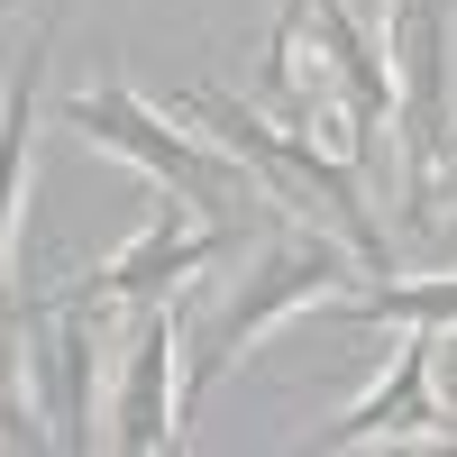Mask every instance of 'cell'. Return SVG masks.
<instances>
[{
    "label": "cell",
    "instance_id": "obj_1",
    "mask_svg": "<svg viewBox=\"0 0 457 457\" xmlns=\"http://www.w3.org/2000/svg\"><path fill=\"white\" fill-rule=\"evenodd\" d=\"M193 120H211V137L238 156L256 183H265V202H284V211H320L338 238L357 247V265H375V275H394V247H385V220L366 211V174L357 165H329L312 156V137H293V129H265L256 110H238L228 92H193L183 101Z\"/></svg>",
    "mask_w": 457,
    "mask_h": 457
},
{
    "label": "cell",
    "instance_id": "obj_2",
    "mask_svg": "<svg viewBox=\"0 0 457 457\" xmlns=\"http://www.w3.org/2000/svg\"><path fill=\"white\" fill-rule=\"evenodd\" d=\"M394 120H403V193L411 220H439L457 165V0H394Z\"/></svg>",
    "mask_w": 457,
    "mask_h": 457
},
{
    "label": "cell",
    "instance_id": "obj_3",
    "mask_svg": "<svg viewBox=\"0 0 457 457\" xmlns=\"http://www.w3.org/2000/svg\"><path fill=\"white\" fill-rule=\"evenodd\" d=\"M348 256H357V247H338V238H275V247H265L256 275H238V293L211 312L202 348L183 357V411H193L228 366H247V348H256L284 312H302V302H348Z\"/></svg>",
    "mask_w": 457,
    "mask_h": 457
},
{
    "label": "cell",
    "instance_id": "obj_4",
    "mask_svg": "<svg viewBox=\"0 0 457 457\" xmlns=\"http://www.w3.org/2000/svg\"><path fill=\"white\" fill-rule=\"evenodd\" d=\"M64 110H73V129H83L92 146L129 156L137 174H156L165 193H183L193 211H228V202H247V193H256V174L228 156V146H193L183 129H165L156 110H146V101L120 83V73H92V83L73 92Z\"/></svg>",
    "mask_w": 457,
    "mask_h": 457
},
{
    "label": "cell",
    "instance_id": "obj_5",
    "mask_svg": "<svg viewBox=\"0 0 457 457\" xmlns=\"http://www.w3.org/2000/svg\"><path fill=\"white\" fill-rule=\"evenodd\" d=\"M430 357H439V329H403V357H394V375L375 385L348 421H329L312 448L320 457H338V448H403V439H430V448H457V421L439 411V394H430Z\"/></svg>",
    "mask_w": 457,
    "mask_h": 457
},
{
    "label": "cell",
    "instance_id": "obj_6",
    "mask_svg": "<svg viewBox=\"0 0 457 457\" xmlns=\"http://www.w3.org/2000/svg\"><path fill=\"white\" fill-rule=\"evenodd\" d=\"M174 348H183V302L165 312H137V338H129V366H120V403H110V439L129 457L146 448H174Z\"/></svg>",
    "mask_w": 457,
    "mask_h": 457
},
{
    "label": "cell",
    "instance_id": "obj_7",
    "mask_svg": "<svg viewBox=\"0 0 457 457\" xmlns=\"http://www.w3.org/2000/svg\"><path fill=\"white\" fill-rule=\"evenodd\" d=\"M228 247H238V228H220V220H202V228H193L183 211H165V220L146 228L129 256H110L101 275L73 293V302H92V312H101V302H156L174 275H202V265H211V256H228Z\"/></svg>",
    "mask_w": 457,
    "mask_h": 457
},
{
    "label": "cell",
    "instance_id": "obj_8",
    "mask_svg": "<svg viewBox=\"0 0 457 457\" xmlns=\"http://www.w3.org/2000/svg\"><path fill=\"white\" fill-rule=\"evenodd\" d=\"M312 28H320V46H329L338 92H348V165L366 174L375 165V129L394 120V55H375V37L357 28L348 0H312Z\"/></svg>",
    "mask_w": 457,
    "mask_h": 457
},
{
    "label": "cell",
    "instance_id": "obj_9",
    "mask_svg": "<svg viewBox=\"0 0 457 457\" xmlns=\"http://www.w3.org/2000/svg\"><path fill=\"white\" fill-rule=\"evenodd\" d=\"M46 421H55V448H92V302H64L46 348Z\"/></svg>",
    "mask_w": 457,
    "mask_h": 457
},
{
    "label": "cell",
    "instance_id": "obj_10",
    "mask_svg": "<svg viewBox=\"0 0 457 457\" xmlns=\"http://www.w3.org/2000/svg\"><path fill=\"white\" fill-rule=\"evenodd\" d=\"M46 37H55V19H37V37L19 46L10 92H0V293H10V220H19V183H28V129H37V83H46Z\"/></svg>",
    "mask_w": 457,
    "mask_h": 457
},
{
    "label": "cell",
    "instance_id": "obj_11",
    "mask_svg": "<svg viewBox=\"0 0 457 457\" xmlns=\"http://www.w3.org/2000/svg\"><path fill=\"white\" fill-rule=\"evenodd\" d=\"M357 320H403V329H457V275H421V284H366L348 293Z\"/></svg>",
    "mask_w": 457,
    "mask_h": 457
},
{
    "label": "cell",
    "instance_id": "obj_12",
    "mask_svg": "<svg viewBox=\"0 0 457 457\" xmlns=\"http://www.w3.org/2000/svg\"><path fill=\"white\" fill-rule=\"evenodd\" d=\"M19 329H28V312H19V284L0 293V448H55V430H37V411L19 403Z\"/></svg>",
    "mask_w": 457,
    "mask_h": 457
},
{
    "label": "cell",
    "instance_id": "obj_13",
    "mask_svg": "<svg viewBox=\"0 0 457 457\" xmlns=\"http://www.w3.org/2000/svg\"><path fill=\"white\" fill-rule=\"evenodd\" d=\"M302 19H312V0H275V28H265V92L293 83V37H302Z\"/></svg>",
    "mask_w": 457,
    "mask_h": 457
},
{
    "label": "cell",
    "instance_id": "obj_14",
    "mask_svg": "<svg viewBox=\"0 0 457 457\" xmlns=\"http://www.w3.org/2000/svg\"><path fill=\"white\" fill-rule=\"evenodd\" d=\"M357 10H385V0H357Z\"/></svg>",
    "mask_w": 457,
    "mask_h": 457
},
{
    "label": "cell",
    "instance_id": "obj_15",
    "mask_svg": "<svg viewBox=\"0 0 457 457\" xmlns=\"http://www.w3.org/2000/svg\"><path fill=\"white\" fill-rule=\"evenodd\" d=\"M0 10H10V0H0Z\"/></svg>",
    "mask_w": 457,
    "mask_h": 457
}]
</instances>
